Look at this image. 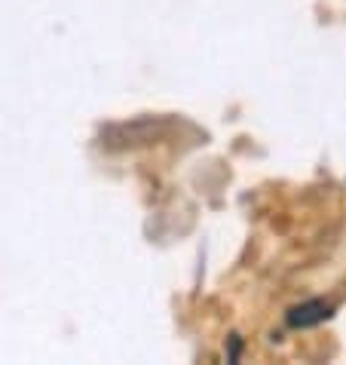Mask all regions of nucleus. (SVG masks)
Instances as JSON below:
<instances>
[{
	"label": "nucleus",
	"mask_w": 346,
	"mask_h": 365,
	"mask_svg": "<svg viewBox=\"0 0 346 365\" xmlns=\"http://www.w3.org/2000/svg\"><path fill=\"white\" fill-rule=\"evenodd\" d=\"M331 317V304L325 301H303L298 307L288 310V326L291 329H310V326H319Z\"/></svg>",
	"instance_id": "nucleus-1"
}]
</instances>
